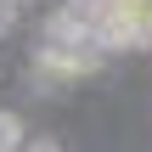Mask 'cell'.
Instances as JSON below:
<instances>
[{
    "label": "cell",
    "mask_w": 152,
    "mask_h": 152,
    "mask_svg": "<svg viewBox=\"0 0 152 152\" xmlns=\"http://www.w3.org/2000/svg\"><path fill=\"white\" fill-rule=\"evenodd\" d=\"M34 62H39L45 79H85V73L102 68V45H51V39H45V51H39Z\"/></svg>",
    "instance_id": "1"
},
{
    "label": "cell",
    "mask_w": 152,
    "mask_h": 152,
    "mask_svg": "<svg viewBox=\"0 0 152 152\" xmlns=\"http://www.w3.org/2000/svg\"><path fill=\"white\" fill-rule=\"evenodd\" d=\"M17 135H23V124H17V118H11V113H0V147H11V141H17Z\"/></svg>",
    "instance_id": "2"
},
{
    "label": "cell",
    "mask_w": 152,
    "mask_h": 152,
    "mask_svg": "<svg viewBox=\"0 0 152 152\" xmlns=\"http://www.w3.org/2000/svg\"><path fill=\"white\" fill-rule=\"evenodd\" d=\"M11 6H17V0H0V23H6V11H11Z\"/></svg>",
    "instance_id": "3"
}]
</instances>
